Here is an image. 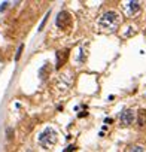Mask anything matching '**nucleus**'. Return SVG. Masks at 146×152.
<instances>
[{"instance_id":"1","label":"nucleus","mask_w":146,"mask_h":152,"mask_svg":"<svg viewBox=\"0 0 146 152\" xmlns=\"http://www.w3.org/2000/svg\"><path fill=\"white\" fill-rule=\"evenodd\" d=\"M119 23H121V18H119V15L116 14V12H113V11H109V12H106L101 18H100V27L104 30V31H115L116 28H118V26H119Z\"/></svg>"},{"instance_id":"2","label":"nucleus","mask_w":146,"mask_h":152,"mask_svg":"<svg viewBox=\"0 0 146 152\" xmlns=\"http://www.w3.org/2000/svg\"><path fill=\"white\" fill-rule=\"evenodd\" d=\"M39 143H40L43 148H46V149L52 148V146L57 143V133H55V130L51 128V127H46V128L39 134Z\"/></svg>"},{"instance_id":"3","label":"nucleus","mask_w":146,"mask_h":152,"mask_svg":"<svg viewBox=\"0 0 146 152\" xmlns=\"http://www.w3.org/2000/svg\"><path fill=\"white\" fill-rule=\"evenodd\" d=\"M55 24H57L58 28H61V30H67V28L72 26V17H70V14L66 12V11L60 12V14L57 15Z\"/></svg>"},{"instance_id":"4","label":"nucleus","mask_w":146,"mask_h":152,"mask_svg":"<svg viewBox=\"0 0 146 152\" xmlns=\"http://www.w3.org/2000/svg\"><path fill=\"white\" fill-rule=\"evenodd\" d=\"M119 121H121V125H124V127L131 125L134 121V112L131 109H124L119 115Z\"/></svg>"},{"instance_id":"5","label":"nucleus","mask_w":146,"mask_h":152,"mask_svg":"<svg viewBox=\"0 0 146 152\" xmlns=\"http://www.w3.org/2000/svg\"><path fill=\"white\" fill-rule=\"evenodd\" d=\"M67 55H69V51L67 49H64V51H57V69H60L64 63H66V60H67Z\"/></svg>"},{"instance_id":"6","label":"nucleus","mask_w":146,"mask_h":152,"mask_svg":"<svg viewBox=\"0 0 146 152\" xmlns=\"http://www.w3.org/2000/svg\"><path fill=\"white\" fill-rule=\"evenodd\" d=\"M137 124L139 127H145L146 125V110H139V118H137Z\"/></svg>"},{"instance_id":"7","label":"nucleus","mask_w":146,"mask_h":152,"mask_svg":"<svg viewBox=\"0 0 146 152\" xmlns=\"http://www.w3.org/2000/svg\"><path fill=\"white\" fill-rule=\"evenodd\" d=\"M51 64H43V67L39 70V76L42 79H45L46 76H49V73H51V67H49Z\"/></svg>"},{"instance_id":"8","label":"nucleus","mask_w":146,"mask_h":152,"mask_svg":"<svg viewBox=\"0 0 146 152\" xmlns=\"http://www.w3.org/2000/svg\"><path fill=\"white\" fill-rule=\"evenodd\" d=\"M140 9V3L139 2H130L128 3V11H130V14H134V12H137Z\"/></svg>"},{"instance_id":"9","label":"nucleus","mask_w":146,"mask_h":152,"mask_svg":"<svg viewBox=\"0 0 146 152\" xmlns=\"http://www.w3.org/2000/svg\"><path fill=\"white\" fill-rule=\"evenodd\" d=\"M23 49H24V45H20V48H18V51H17V55H15V60L18 61L20 58H21V54H23Z\"/></svg>"},{"instance_id":"10","label":"nucleus","mask_w":146,"mask_h":152,"mask_svg":"<svg viewBox=\"0 0 146 152\" xmlns=\"http://www.w3.org/2000/svg\"><path fill=\"white\" fill-rule=\"evenodd\" d=\"M130 152H145V149L142 146H131L130 148Z\"/></svg>"},{"instance_id":"11","label":"nucleus","mask_w":146,"mask_h":152,"mask_svg":"<svg viewBox=\"0 0 146 152\" xmlns=\"http://www.w3.org/2000/svg\"><path fill=\"white\" fill-rule=\"evenodd\" d=\"M8 137H9V139H12V130H11V128L8 130Z\"/></svg>"},{"instance_id":"12","label":"nucleus","mask_w":146,"mask_h":152,"mask_svg":"<svg viewBox=\"0 0 146 152\" xmlns=\"http://www.w3.org/2000/svg\"><path fill=\"white\" fill-rule=\"evenodd\" d=\"M104 122H106V124H110V122H112V119H110V118H106V119H104Z\"/></svg>"}]
</instances>
